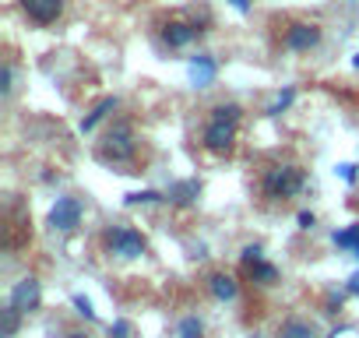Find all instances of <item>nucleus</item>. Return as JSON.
<instances>
[{
    "instance_id": "obj_19",
    "label": "nucleus",
    "mask_w": 359,
    "mask_h": 338,
    "mask_svg": "<svg viewBox=\"0 0 359 338\" xmlns=\"http://www.w3.org/2000/svg\"><path fill=\"white\" fill-rule=\"evenodd\" d=\"M334 247H341V250H359V222L352 226V229H345V233H334Z\"/></svg>"
},
{
    "instance_id": "obj_3",
    "label": "nucleus",
    "mask_w": 359,
    "mask_h": 338,
    "mask_svg": "<svg viewBox=\"0 0 359 338\" xmlns=\"http://www.w3.org/2000/svg\"><path fill=\"white\" fill-rule=\"evenodd\" d=\"M102 250L116 261H137V257L148 254V240L141 236V229L120 222V226H109L102 233Z\"/></svg>"
},
{
    "instance_id": "obj_29",
    "label": "nucleus",
    "mask_w": 359,
    "mask_h": 338,
    "mask_svg": "<svg viewBox=\"0 0 359 338\" xmlns=\"http://www.w3.org/2000/svg\"><path fill=\"white\" fill-rule=\"evenodd\" d=\"M341 177L352 184V180H355V165H341Z\"/></svg>"
},
{
    "instance_id": "obj_21",
    "label": "nucleus",
    "mask_w": 359,
    "mask_h": 338,
    "mask_svg": "<svg viewBox=\"0 0 359 338\" xmlns=\"http://www.w3.org/2000/svg\"><path fill=\"white\" fill-rule=\"evenodd\" d=\"M158 201H169L155 191H141V194H127V205H158Z\"/></svg>"
},
{
    "instance_id": "obj_22",
    "label": "nucleus",
    "mask_w": 359,
    "mask_h": 338,
    "mask_svg": "<svg viewBox=\"0 0 359 338\" xmlns=\"http://www.w3.org/2000/svg\"><path fill=\"white\" fill-rule=\"evenodd\" d=\"M240 261L250 268V264H257V261H264V247L261 243H247L243 247V254H240Z\"/></svg>"
},
{
    "instance_id": "obj_12",
    "label": "nucleus",
    "mask_w": 359,
    "mask_h": 338,
    "mask_svg": "<svg viewBox=\"0 0 359 338\" xmlns=\"http://www.w3.org/2000/svg\"><path fill=\"white\" fill-rule=\"evenodd\" d=\"M198 194H201V184H198V180H184V184H176V187L169 191V205H176V208L194 205Z\"/></svg>"
},
{
    "instance_id": "obj_24",
    "label": "nucleus",
    "mask_w": 359,
    "mask_h": 338,
    "mask_svg": "<svg viewBox=\"0 0 359 338\" xmlns=\"http://www.w3.org/2000/svg\"><path fill=\"white\" fill-rule=\"evenodd\" d=\"M130 334H134V324H130V320L120 317V320L109 324V338H130Z\"/></svg>"
},
{
    "instance_id": "obj_10",
    "label": "nucleus",
    "mask_w": 359,
    "mask_h": 338,
    "mask_svg": "<svg viewBox=\"0 0 359 338\" xmlns=\"http://www.w3.org/2000/svg\"><path fill=\"white\" fill-rule=\"evenodd\" d=\"M205 285H208L212 299H219V303H233V299L240 296V282H236V275H229V271H212Z\"/></svg>"
},
{
    "instance_id": "obj_31",
    "label": "nucleus",
    "mask_w": 359,
    "mask_h": 338,
    "mask_svg": "<svg viewBox=\"0 0 359 338\" xmlns=\"http://www.w3.org/2000/svg\"><path fill=\"white\" fill-rule=\"evenodd\" d=\"M67 338H92V334H88V331H71Z\"/></svg>"
},
{
    "instance_id": "obj_15",
    "label": "nucleus",
    "mask_w": 359,
    "mask_h": 338,
    "mask_svg": "<svg viewBox=\"0 0 359 338\" xmlns=\"http://www.w3.org/2000/svg\"><path fill=\"white\" fill-rule=\"evenodd\" d=\"M176 338H205V320H201L198 313L180 317V324H176Z\"/></svg>"
},
{
    "instance_id": "obj_5",
    "label": "nucleus",
    "mask_w": 359,
    "mask_h": 338,
    "mask_svg": "<svg viewBox=\"0 0 359 338\" xmlns=\"http://www.w3.org/2000/svg\"><path fill=\"white\" fill-rule=\"evenodd\" d=\"M324 39V29L317 22H289L282 29V50L285 53H310Z\"/></svg>"
},
{
    "instance_id": "obj_2",
    "label": "nucleus",
    "mask_w": 359,
    "mask_h": 338,
    "mask_svg": "<svg viewBox=\"0 0 359 338\" xmlns=\"http://www.w3.org/2000/svg\"><path fill=\"white\" fill-rule=\"evenodd\" d=\"M95 158L106 165H134L137 162V134L130 120H116L95 148Z\"/></svg>"
},
{
    "instance_id": "obj_30",
    "label": "nucleus",
    "mask_w": 359,
    "mask_h": 338,
    "mask_svg": "<svg viewBox=\"0 0 359 338\" xmlns=\"http://www.w3.org/2000/svg\"><path fill=\"white\" fill-rule=\"evenodd\" d=\"M233 4H236L240 11H250V0H233Z\"/></svg>"
},
{
    "instance_id": "obj_4",
    "label": "nucleus",
    "mask_w": 359,
    "mask_h": 338,
    "mask_svg": "<svg viewBox=\"0 0 359 338\" xmlns=\"http://www.w3.org/2000/svg\"><path fill=\"white\" fill-rule=\"evenodd\" d=\"M236 130H240V123L208 116V123H205V130H201V148H205L208 155H229V151L236 148Z\"/></svg>"
},
{
    "instance_id": "obj_16",
    "label": "nucleus",
    "mask_w": 359,
    "mask_h": 338,
    "mask_svg": "<svg viewBox=\"0 0 359 338\" xmlns=\"http://www.w3.org/2000/svg\"><path fill=\"white\" fill-rule=\"evenodd\" d=\"M247 275H250L257 285H275V282H278V268H275V264H268V261L250 264V268H247Z\"/></svg>"
},
{
    "instance_id": "obj_33",
    "label": "nucleus",
    "mask_w": 359,
    "mask_h": 338,
    "mask_svg": "<svg viewBox=\"0 0 359 338\" xmlns=\"http://www.w3.org/2000/svg\"><path fill=\"white\" fill-rule=\"evenodd\" d=\"M352 4H359V0H352Z\"/></svg>"
},
{
    "instance_id": "obj_18",
    "label": "nucleus",
    "mask_w": 359,
    "mask_h": 338,
    "mask_svg": "<svg viewBox=\"0 0 359 338\" xmlns=\"http://www.w3.org/2000/svg\"><path fill=\"white\" fill-rule=\"evenodd\" d=\"M208 116H219V120H233V123H240V120H243V106H240V102H219V106L208 109Z\"/></svg>"
},
{
    "instance_id": "obj_26",
    "label": "nucleus",
    "mask_w": 359,
    "mask_h": 338,
    "mask_svg": "<svg viewBox=\"0 0 359 338\" xmlns=\"http://www.w3.org/2000/svg\"><path fill=\"white\" fill-rule=\"evenodd\" d=\"M11 88H15V64L8 60V67H4V95H11Z\"/></svg>"
},
{
    "instance_id": "obj_27",
    "label": "nucleus",
    "mask_w": 359,
    "mask_h": 338,
    "mask_svg": "<svg viewBox=\"0 0 359 338\" xmlns=\"http://www.w3.org/2000/svg\"><path fill=\"white\" fill-rule=\"evenodd\" d=\"M317 226V215L313 212H299V229H313Z\"/></svg>"
},
{
    "instance_id": "obj_1",
    "label": "nucleus",
    "mask_w": 359,
    "mask_h": 338,
    "mask_svg": "<svg viewBox=\"0 0 359 338\" xmlns=\"http://www.w3.org/2000/svg\"><path fill=\"white\" fill-rule=\"evenodd\" d=\"M303 187H306V177H303V169H299L296 162H275V165L264 169L261 180H257L261 198H264V201H275V205L292 201Z\"/></svg>"
},
{
    "instance_id": "obj_20",
    "label": "nucleus",
    "mask_w": 359,
    "mask_h": 338,
    "mask_svg": "<svg viewBox=\"0 0 359 338\" xmlns=\"http://www.w3.org/2000/svg\"><path fill=\"white\" fill-rule=\"evenodd\" d=\"M292 99H296V88H285V92H282V95H278V99L268 106V116H278L282 109H289V106H292Z\"/></svg>"
},
{
    "instance_id": "obj_25",
    "label": "nucleus",
    "mask_w": 359,
    "mask_h": 338,
    "mask_svg": "<svg viewBox=\"0 0 359 338\" xmlns=\"http://www.w3.org/2000/svg\"><path fill=\"white\" fill-rule=\"evenodd\" d=\"M74 306H78V313H81L85 320H95V310H92V303H88L85 296H74Z\"/></svg>"
},
{
    "instance_id": "obj_11",
    "label": "nucleus",
    "mask_w": 359,
    "mask_h": 338,
    "mask_svg": "<svg viewBox=\"0 0 359 338\" xmlns=\"http://www.w3.org/2000/svg\"><path fill=\"white\" fill-rule=\"evenodd\" d=\"M116 106H120V99L106 95V99H102V102H99V106H95V109H92L85 120H81V134H92V130H95V127H99V123H102V120H106V116H109Z\"/></svg>"
},
{
    "instance_id": "obj_34",
    "label": "nucleus",
    "mask_w": 359,
    "mask_h": 338,
    "mask_svg": "<svg viewBox=\"0 0 359 338\" xmlns=\"http://www.w3.org/2000/svg\"><path fill=\"white\" fill-rule=\"evenodd\" d=\"M257 338H261V334H257Z\"/></svg>"
},
{
    "instance_id": "obj_32",
    "label": "nucleus",
    "mask_w": 359,
    "mask_h": 338,
    "mask_svg": "<svg viewBox=\"0 0 359 338\" xmlns=\"http://www.w3.org/2000/svg\"><path fill=\"white\" fill-rule=\"evenodd\" d=\"M355 67H359V53H355Z\"/></svg>"
},
{
    "instance_id": "obj_6",
    "label": "nucleus",
    "mask_w": 359,
    "mask_h": 338,
    "mask_svg": "<svg viewBox=\"0 0 359 338\" xmlns=\"http://www.w3.org/2000/svg\"><path fill=\"white\" fill-rule=\"evenodd\" d=\"M81 219H85L81 198H74V194L57 198V205H53V212H50V226H53L57 233H74V229L81 226Z\"/></svg>"
},
{
    "instance_id": "obj_23",
    "label": "nucleus",
    "mask_w": 359,
    "mask_h": 338,
    "mask_svg": "<svg viewBox=\"0 0 359 338\" xmlns=\"http://www.w3.org/2000/svg\"><path fill=\"white\" fill-rule=\"evenodd\" d=\"M341 303H345V292L331 289V292L324 296V313H338V310H341Z\"/></svg>"
},
{
    "instance_id": "obj_8",
    "label": "nucleus",
    "mask_w": 359,
    "mask_h": 338,
    "mask_svg": "<svg viewBox=\"0 0 359 338\" xmlns=\"http://www.w3.org/2000/svg\"><path fill=\"white\" fill-rule=\"evenodd\" d=\"M198 36H201V29H198V25L180 22V18H169V22L162 25V43H165L169 50H187V46H194V43H198Z\"/></svg>"
},
{
    "instance_id": "obj_17",
    "label": "nucleus",
    "mask_w": 359,
    "mask_h": 338,
    "mask_svg": "<svg viewBox=\"0 0 359 338\" xmlns=\"http://www.w3.org/2000/svg\"><path fill=\"white\" fill-rule=\"evenodd\" d=\"M22 317H25V313H18L15 306H4V310H0V338H15Z\"/></svg>"
},
{
    "instance_id": "obj_13",
    "label": "nucleus",
    "mask_w": 359,
    "mask_h": 338,
    "mask_svg": "<svg viewBox=\"0 0 359 338\" xmlns=\"http://www.w3.org/2000/svg\"><path fill=\"white\" fill-rule=\"evenodd\" d=\"M278 338H317V327L310 320H303V317H285Z\"/></svg>"
},
{
    "instance_id": "obj_35",
    "label": "nucleus",
    "mask_w": 359,
    "mask_h": 338,
    "mask_svg": "<svg viewBox=\"0 0 359 338\" xmlns=\"http://www.w3.org/2000/svg\"><path fill=\"white\" fill-rule=\"evenodd\" d=\"M355 254H359V250H355Z\"/></svg>"
},
{
    "instance_id": "obj_7",
    "label": "nucleus",
    "mask_w": 359,
    "mask_h": 338,
    "mask_svg": "<svg viewBox=\"0 0 359 338\" xmlns=\"http://www.w3.org/2000/svg\"><path fill=\"white\" fill-rule=\"evenodd\" d=\"M39 299H43V285L36 275H25L22 282L11 285V296H8V306H15L18 313H32L39 310Z\"/></svg>"
},
{
    "instance_id": "obj_28",
    "label": "nucleus",
    "mask_w": 359,
    "mask_h": 338,
    "mask_svg": "<svg viewBox=\"0 0 359 338\" xmlns=\"http://www.w3.org/2000/svg\"><path fill=\"white\" fill-rule=\"evenodd\" d=\"M345 292H352V296H359V271L348 278V285H345Z\"/></svg>"
},
{
    "instance_id": "obj_14",
    "label": "nucleus",
    "mask_w": 359,
    "mask_h": 338,
    "mask_svg": "<svg viewBox=\"0 0 359 338\" xmlns=\"http://www.w3.org/2000/svg\"><path fill=\"white\" fill-rule=\"evenodd\" d=\"M191 78H194L198 88H205V85L215 78V60H212V57H194V64H191Z\"/></svg>"
},
{
    "instance_id": "obj_9",
    "label": "nucleus",
    "mask_w": 359,
    "mask_h": 338,
    "mask_svg": "<svg viewBox=\"0 0 359 338\" xmlns=\"http://www.w3.org/2000/svg\"><path fill=\"white\" fill-rule=\"evenodd\" d=\"M64 0H22V11H25V18L32 22V25H53V22H60V15H64Z\"/></svg>"
}]
</instances>
